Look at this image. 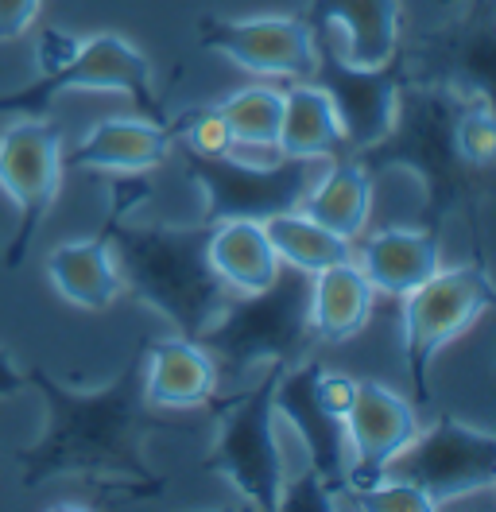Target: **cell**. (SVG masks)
Masks as SVG:
<instances>
[{"label":"cell","mask_w":496,"mask_h":512,"mask_svg":"<svg viewBox=\"0 0 496 512\" xmlns=\"http://www.w3.org/2000/svg\"><path fill=\"white\" fill-rule=\"evenodd\" d=\"M144 346L140 338L124 369L97 392L59 384L47 369H31L28 388L47 400V431L35 447L16 450L24 489H39L51 478L113 481L128 497H159L167 481L155 478L144 462V439L155 431H186L183 423L155 416L144 400Z\"/></svg>","instance_id":"1"},{"label":"cell","mask_w":496,"mask_h":512,"mask_svg":"<svg viewBox=\"0 0 496 512\" xmlns=\"http://www.w3.org/2000/svg\"><path fill=\"white\" fill-rule=\"evenodd\" d=\"M148 194H152L148 179L113 183V206L105 222H109V245H113L121 284L140 303L159 311L183 338L198 342L233 299L206 256L210 225H121L132 202Z\"/></svg>","instance_id":"2"},{"label":"cell","mask_w":496,"mask_h":512,"mask_svg":"<svg viewBox=\"0 0 496 512\" xmlns=\"http://www.w3.org/2000/svg\"><path fill=\"white\" fill-rule=\"evenodd\" d=\"M462 94L450 86L434 82H403L400 101H396V121L384 140L357 152V163L380 175L392 167H407L423 183V210L419 225L442 233V222L450 214H462L469 233H473V253L477 245V206L493 187V167H477L462 156L454 121L462 109Z\"/></svg>","instance_id":"3"},{"label":"cell","mask_w":496,"mask_h":512,"mask_svg":"<svg viewBox=\"0 0 496 512\" xmlns=\"http://www.w3.org/2000/svg\"><path fill=\"white\" fill-rule=\"evenodd\" d=\"M221 377H245L252 365H299L310 342V272L279 264L276 280L245 299H229L198 338Z\"/></svg>","instance_id":"4"},{"label":"cell","mask_w":496,"mask_h":512,"mask_svg":"<svg viewBox=\"0 0 496 512\" xmlns=\"http://www.w3.org/2000/svg\"><path fill=\"white\" fill-rule=\"evenodd\" d=\"M283 377V365H268L264 377L252 384L241 396H225L210 400L206 408H214L221 419L214 450L202 458V470L221 474L237 485V493L245 497L252 509L279 512V489H283V454L276 447V408H272V392Z\"/></svg>","instance_id":"5"},{"label":"cell","mask_w":496,"mask_h":512,"mask_svg":"<svg viewBox=\"0 0 496 512\" xmlns=\"http://www.w3.org/2000/svg\"><path fill=\"white\" fill-rule=\"evenodd\" d=\"M496 291L485 272V256L458 268H438L415 291L403 295L400 330H403V361L419 408H431V365L446 342H454L493 307Z\"/></svg>","instance_id":"6"},{"label":"cell","mask_w":496,"mask_h":512,"mask_svg":"<svg viewBox=\"0 0 496 512\" xmlns=\"http://www.w3.org/2000/svg\"><path fill=\"white\" fill-rule=\"evenodd\" d=\"M66 90H117L136 101V109L155 121L167 125V109L152 94V63L121 35L101 32L93 39H82L70 63H62L51 74H39L24 90L0 94V113H24V117H43L51 101Z\"/></svg>","instance_id":"7"},{"label":"cell","mask_w":496,"mask_h":512,"mask_svg":"<svg viewBox=\"0 0 496 512\" xmlns=\"http://www.w3.org/2000/svg\"><path fill=\"white\" fill-rule=\"evenodd\" d=\"M314 163L318 160H287L279 163H241L229 156H198L186 152V175L198 183L206 198L202 206V225L233 222H264L283 210H299L314 183Z\"/></svg>","instance_id":"8"},{"label":"cell","mask_w":496,"mask_h":512,"mask_svg":"<svg viewBox=\"0 0 496 512\" xmlns=\"http://www.w3.org/2000/svg\"><path fill=\"white\" fill-rule=\"evenodd\" d=\"M314 32V70L310 82L318 90H326L334 113L341 121L345 148L361 152L376 140L388 136V128L396 121V101L400 86L407 82L403 70V51H396L388 63L380 66H353L345 63L334 47V28L326 24H310Z\"/></svg>","instance_id":"9"},{"label":"cell","mask_w":496,"mask_h":512,"mask_svg":"<svg viewBox=\"0 0 496 512\" xmlns=\"http://www.w3.org/2000/svg\"><path fill=\"white\" fill-rule=\"evenodd\" d=\"M62 187V128L47 117H24L0 132V191L20 210L16 237L8 241L4 268H20L43 218L51 214Z\"/></svg>","instance_id":"10"},{"label":"cell","mask_w":496,"mask_h":512,"mask_svg":"<svg viewBox=\"0 0 496 512\" xmlns=\"http://www.w3.org/2000/svg\"><path fill=\"white\" fill-rule=\"evenodd\" d=\"M396 478L415 481L431 505L454 501L477 489L496 485V439L489 431H473L450 412H438L427 435H415L411 447L388 466Z\"/></svg>","instance_id":"11"},{"label":"cell","mask_w":496,"mask_h":512,"mask_svg":"<svg viewBox=\"0 0 496 512\" xmlns=\"http://www.w3.org/2000/svg\"><path fill=\"white\" fill-rule=\"evenodd\" d=\"M473 8L465 20L427 32L423 47L403 55L407 82H434L450 86L462 97L493 101V35L496 8L493 0H469Z\"/></svg>","instance_id":"12"},{"label":"cell","mask_w":496,"mask_h":512,"mask_svg":"<svg viewBox=\"0 0 496 512\" xmlns=\"http://www.w3.org/2000/svg\"><path fill=\"white\" fill-rule=\"evenodd\" d=\"M341 423H345V443L353 447V462L345 466V497L388 478V466L419 435L415 408L400 392L376 381H357L353 404L345 408Z\"/></svg>","instance_id":"13"},{"label":"cell","mask_w":496,"mask_h":512,"mask_svg":"<svg viewBox=\"0 0 496 512\" xmlns=\"http://www.w3.org/2000/svg\"><path fill=\"white\" fill-rule=\"evenodd\" d=\"M198 47L221 51L237 66L268 78H310L314 32L307 16H256V20H198Z\"/></svg>","instance_id":"14"},{"label":"cell","mask_w":496,"mask_h":512,"mask_svg":"<svg viewBox=\"0 0 496 512\" xmlns=\"http://www.w3.org/2000/svg\"><path fill=\"white\" fill-rule=\"evenodd\" d=\"M318 369H322L318 361L283 369L276 392H272V408L299 431L310 454V470L326 481V489L334 497H345V423L322 408V400L314 392Z\"/></svg>","instance_id":"15"},{"label":"cell","mask_w":496,"mask_h":512,"mask_svg":"<svg viewBox=\"0 0 496 512\" xmlns=\"http://www.w3.org/2000/svg\"><path fill=\"white\" fill-rule=\"evenodd\" d=\"M214 357L194 338H163L144 346V400L152 408H206L217 396Z\"/></svg>","instance_id":"16"},{"label":"cell","mask_w":496,"mask_h":512,"mask_svg":"<svg viewBox=\"0 0 496 512\" xmlns=\"http://www.w3.org/2000/svg\"><path fill=\"white\" fill-rule=\"evenodd\" d=\"M171 140H175L171 121L155 125L148 117H109V121H97L70 156H62V167L136 175L167 160Z\"/></svg>","instance_id":"17"},{"label":"cell","mask_w":496,"mask_h":512,"mask_svg":"<svg viewBox=\"0 0 496 512\" xmlns=\"http://www.w3.org/2000/svg\"><path fill=\"white\" fill-rule=\"evenodd\" d=\"M442 256V233L434 229H376L369 241L361 245V272L369 276L372 291H384L392 299H403L415 291L427 276L438 272Z\"/></svg>","instance_id":"18"},{"label":"cell","mask_w":496,"mask_h":512,"mask_svg":"<svg viewBox=\"0 0 496 512\" xmlns=\"http://www.w3.org/2000/svg\"><path fill=\"white\" fill-rule=\"evenodd\" d=\"M307 24L345 32V63L380 66L400 51V0H307Z\"/></svg>","instance_id":"19"},{"label":"cell","mask_w":496,"mask_h":512,"mask_svg":"<svg viewBox=\"0 0 496 512\" xmlns=\"http://www.w3.org/2000/svg\"><path fill=\"white\" fill-rule=\"evenodd\" d=\"M47 276L66 303L82 311H105L124 288L117 260H113V245H109V222L101 225L97 237L59 245L47 256Z\"/></svg>","instance_id":"20"},{"label":"cell","mask_w":496,"mask_h":512,"mask_svg":"<svg viewBox=\"0 0 496 512\" xmlns=\"http://www.w3.org/2000/svg\"><path fill=\"white\" fill-rule=\"evenodd\" d=\"M372 303L376 291L353 260L310 272V334L322 342H349L361 334L372 319Z\"/></svg>","instance_id":"21"},{"label":"cell","mask_w":496,"mask_h":512,"mask_svg":"<svg viewBox=\"0 0 496 512\" xmlns=\"http://www.w3.org/2000/svg\"><path fill=\"white\" fill-rule=\"evenodd\" d=\"M276 148L295 160H338L349 152L326 90H318L314 82H299L283 90V121H279Z\"/></svg>","instance_id":"22"},{"label":"cell","mask_w":496,"mask_h":512,"mask_svg":"<svg viewBox=\"0 0 496 512\" xmlns=\"http://www.w3.org/2000/svg\"><path fill=\"white\" fill-rule=\"evenodd\" d=\"M206 256H210V268L221 276V284L241 295L272 284L283 264L264 233V222H248V218L210 225Z\"/></svg>","instance_id":"23"},{"label":"cell","mask_w":496,"mask_h":512,"mask_svg":"<svg viewBox=\"0 0 496 512\" xmlns=\"http://www.w3.org/2000/svg\"><path fill=\"white\" fill-rule=\"evenodd\" d=\"M369 202L372 175L357 163V156L345 152L338 160H330V171L318 183H310L299 210L318 225L334 229L345 241H357L365 233V222H369Z\"/></svg>","instance_id":"24"},{"label":"cell","mask_w":496,"mask_h":512,"mask_svg":"<svg viewBox=\"0 0 496 512\" xmlns=\"http://www.w3.org/2000/svg\"><path fill=\"white\" fill-rule=\"evenodd\" d=\"M264 233H268L279 260L295 264L303 272H322V268L353 256V241H345L334 229L318 225L303 210H283V214L264 218Z\"/></svg>","instance_id":"25"},{"label":"cell","mask_w":496,"mask_h":512,"mask_svg":"<svg viewBox=\"0 0 496 512\" xmlns=\"http://www.w3.org/2000/svg\"><path fill=\"white\" fill-rule=\"evenodd\" d=\"M214 113L229 125L233 144L248 148H276L279 121H283V90L272 86H248L233 97L217 101Z\"/></svg>","instance_id":"26"},{"label":"cell","mask_w":496,"mask_h":512,"mask_svg":"<svg viewBox=\"0 0 496 512\" xmlns=\"http://www.w3.org/2000/svg\"><path fill=\"white\" fill-rule=\"evenodd\" d=\"M454 136H458V148H462L465 160L477 163V167H493V156H496L493 101L465 97L462 109H458V121H454Z\"/></svg>","instance_id":"27"},{"label":"cell","mask_w":496,"mask_h":512,"mask_svg":"<svg viewBox=\"0 0 496 512\" xmlns=\"http://www.w3.org/2000/svg\"><path fill=\"white\" fill-rule=\"evenodd\" d=\"M175 140H183L186 152L198 156H229L233 152V132L229 125L214 113V105H194L171 125Z\"/></svg>","instance_id":"28"},{"label":"cell","mask_w":496,"mask_h":512,"mask_svg":"<svg viewBox=\"0 0 496 512\" xmlns=\"http://www.w3.org/2000/svg\"><path fill=\"white\" fill-rule=\"evenodd\" d=\"M365 512H434L431 497L407 478H380L369 489L349 493Z\"/></svg>","instance_id":"29"},{"label":"cell","mask_w":496,"mask_h":512,"mask_svg":"<svg viewBox=\"0 0 496 512\" xmlns=\"http://www.w3.org/2000/svg\"><path fill=\"white\" fill-rule=\"evenodd\" d=\"M338 497L326 489V481L318 478L314 470H307L299 481H291V485H283L279 489V509L283 512H330V509H338L334 505Z\"/></svg>","instance_id":"30"},{"label":"cell","mask_w":496,"mask_h":512,"mask_svg":"<svg viewBox=\"0 0 496 512\" xmlns=\"http://www.w3.org/2000/svg\"><path fill=\"white\" fill-rule=\"evenodd\" d=\"M314 392H318V400H322V408L326 412H334V416H345V408L353 404V392H357V381L353 377H345V373H326V369H318V377H314Z\"/></svg>","instance_id":"31"},{"label":"cell","mask_w":496,"mask_h":512,"mask_svg":"<svg viewBox=\"0 0 496 512\" xmlns=\"http://www.w3.org/2000/svg\"><path fill=\"white\" fill-rule=\"evenodd\" d=\"M78 47H82V39H78V35L59 32V28H47L43 39H39V51H35V59H39V74H51V70H59L62 63H70Z\"/></svg>","instance_id":"32"},{"label":"cell","mask_w":496,"mask_h":512,"mask_svg":"<svg viewBox=\"0 0 496 512\" xmlns=\"http://www.w3.org/2000/svg\"><path fill=\"white\" fill-rule=\"evenodd\" d=\"M39 0H0V43H12L31 28Z\"/></svg>","instance_id":"33"},{"label":"cell","mask_w":496,"mask_h":512,"mask_svg":"<svg viewBox=\"0 0 496 512\" xmlns=\"http://www.w3.org/2000/svg\"><path fill=\"white\" fill-rule=\"evenodd\" d=\"M24 388H28V373H20L16 361H12V353L0 346V400L4 396H16Z\"/></svg>","instance_id":"34"}]
</instances>
